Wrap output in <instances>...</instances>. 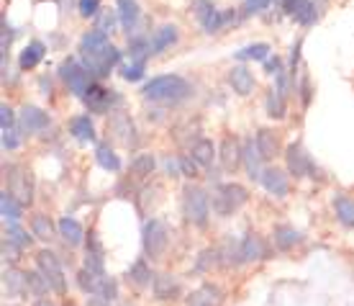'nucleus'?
Here are the masks:
<instances>
[{
    "mask_svg": "<svg viewBox=\"0 0 354 306\" xmlns=\"http://www.w3.org/2000/svg\"><path fill=\"white\" fill-rule=\"evenodd\" d=\"M21 252H24V247H18L16 242H10L8 237H3V260L10 262V265H16V262L21 260Z\"/></svg>",
    "mask_w": 354,
    "mask_h": 306,
    "instance_id": "45",
    "label": "nucleus"
},
{
    "mask_svg": "<svg viewBox=\"0 0 354 306\" xmlns=\"http://www.w3.org/2000/svg\"><path fill=\"white\" fill-rule=\"evenodd\" d=\"M262 162H265V157H262V152H259L257 142H254L252 136L244 139V142H241V165L247 168L249 180H254V183L262 180V172H265Z\"/></svg>",
    "mask_w": 354,
    "mask_h": 306,
    "instance_id": "13",
    "label": "nucleus"
},
{
    "mask_svg": "<svg viewBox=\"0 0 354 306\" xmlns=\"http://www.w3.org/2000/svg\"><path fill=\"white\" fill-rule=\"evenodd\" d=\"M77 8H80L82 18H95L100 13V0H80Z\"/></svg>",
    "mask_w": 354,
    "mask_h": 306,
    "instance_id": "49",
    "label": "nucleus"
},
{
    "mask_svg": "<svg viewBox=\"0 0 354 306\" xmlns=\"http://www.w3.org/2000/svg\"><path fill=\"white\" fill-rule=\"evenodd\" d=\"M3 296L21 298L26 296V270H18L16 265H8L3 270Z\"/></svg>",
    "mask_w": 354,
    "mask_h": 306,
    "instance_id": "17",
    "label": "nucleus"
},
{
    "mask_svg": "<svg viewBox=\"0 0 354 306\" xmlns=\"http://www.w3.org/2000/svg\"><path fill=\"white\" fill-rule=\"evenodd\" d=\"M108 134L113 136L118 144H124V147H136V144H139L136 124H133V118L129 116V114H124V111H111Z\"/></svg>",
    "mask_w": 354,
    "mask_h": 306,
    "instance_id": "9",
    "label": "nucleus"
},
{
    "mask_svg": "<svg viewBox=\"0 0 354 306\" xmlns=\"http://www.w3.org/2000/svg\"><path fill=\"white\" fill-rule=\"evenodd\" d=\"M334 211H337V219L346 229H352L354 226V201L346 196H337L334 198Z\"/></svg>",
    "mask_w": 354,
    "mask_h": 306,
    "instance_id": "41",
    "label": "nucleus"
},
{
    "mask_svg": "<svg viewBox=\"0 0 354 306\" xmlns=\"http://www.w3.org/2000/svg\"><path fill=\"white\" fill-rule=\"evenodd\" d=\"M97 296H103L106 298V301H111V304H113L115 298H118V280L115 278H103V283H100V294H97Z\"/></svg>",
    "mask_w": 354,
    "mask_h": 306,
    "instance_id": "46",
    "label": "nucleus"
},
{
    "mask_svg": "<svg viewBox=\"0 0 354 306\" xmlns=\"http://www.w3.org/2000/svg\"><path fill=\"white\" fill-rule=\"evenodd\" d=\"M198 162H195L193 154H180V170H183V175H185L187 180H195L201 172H198Z\"/></svg>",
    "mask_w": 354,
    "mask_h": 306,
    "instance_id": "44",
    "label": "nucleus"
},
{
    "mask_svg": "<svg viewBox=\"0 0 354 306\" xmlns=\"http://www.w3.org/2000/svg\"><path fill=\"white\" fill-rule=\"evenodd\" d=\"M115 16H118V10H100V13H97V28H100V31H106V34H111V31H113V26H115Z\"/></svg>",
    "mask_w": 354,
    "mask_h": 306,
    "instance_id": "48",
    "label": "nucleus"
},
{
    "mask_svg": "<svg viewBox=\"0 0 354 306\" xmlns=\"http://www.w3.org/2000/svg\"><path fill=\"white\" fill-rule=\"evenodd\" d=\"M52 124V116L41 111V108L36 106H24L21 108V116H18V126H21V132H26V134H41L46 132Z\"/></svg>",
    "mask_w": 354,
    "mask_h": 306,
    "instance_id": "12",
    "label": "nucleus"
},
{
    "mask_svg": "<svg viewBox=\"0 0 354 306\" xmlns=\"http://www.w3.org/2000/svg\"><path fill=\"white\" fill-rule=\"evenodd\" d=\"M229 85H231V90H234L236 96H241V98H244V96H252V90H254V85H257V82H254V75H252L244 64H236V67L229 72Z\"/></svg>",
    "mask_w": 354,
    "mask_h": 306,
    "instance_id": "25",
    "label": "nucleus"
},
{
    "mask_svg": "<svg viewBox=\"0 0 354 306\" xmlns=\"http://www.w3.org/2000/svg\"><path fill=\"white\" fill-rule=\"evenodd\" d=\"M144 98L154 100V103H165V106H177L193 96V85L180 78V75H160V78H151L144 85Z\"/></svg>",
    "mask_w": 354,
    "mask_h": 306,
    "instance_id": "1",
    "label": "nucleus"
},
{
    "mask_svg": "<svg viewBox=\"0 0 354 306\" xmlns=\"http://www.w3.org/2000/svg\"><path fill=\"white\" fill-rule=\"evenodd\" d=\"M183 216H185V222L195 226H203L208 222V216H211V196H208V190H203L201 186H185L183 190Z\"/></svg>",
    "mask_w": 354,
    "mask_h": 306,
    "instance_id": "3",
    "label": "nucleus"
},
{
    "mask_svg": "<svg viewBox=\"0 0 354 306\" xmlns=\"http://www.w3.org/2000/svg\"><path fill=\"white\" fill-rule=\"evenodd\" d=\"M265 108H267V116L270 118H285V114H288V106H285V96L280 93V90H270V96H267L265 100Z\"/></svg>",
    "mask_w": 354,
    "mask_h": 306,
    "instance_id": "42",
    "label": "nucleus"
},
{
    "mask_svg": "<svg viewBox=\"0 0 354 306\" xmlns=\"http://www.w3.org/2000/svg\"><path fill=\"white\" fill-rule=\"evenodd\" d=\"M44 54H46V46L34 39V42H28V44L24 46V52L18 54V67H21L24 72L34 70L36 64L44 60Z\"/></svg>",
    "mask_w": 354,
    "mask_h": 306,
    "instance_id": "28",
    "label": "nucleus"
},
{
    "mask_svg": "<svg viewBox=\"0 0 354 306\" xmlns=\"http://www.w3.org/2000/svg\"><path fill=\"white\" fill-rule=\"evenodd\" d=\"M303 3H306V0H283V10L285 13H288V16H298V13H301V8H303Z\"/></svg>",
    "mask_w": 354,
    "mask_h": 306,
    "instance_id": "55",
    "label": "nucleus"
},
{
    "mask_svg": "<svg viewBox=\"0 0 354 306\" xmlns=\"http://www.w3.org/2000/svg\"><path fill=\"white\" fill-rule=\"evenodd\" d=\"M254 142H257L259 152L265 160H274V157H280L283 154V142H280V134L272 132V129H259L257 136H254Z\"/></svg>",
    "mask_w": 354,
    "mask_h": 306,
    "instance_id": "22",
    "label": "nucleus"
},
{
    "mask_svg": "<svg viewBox=\"0 0 354 306\" xmlns=\"http://www.w3.org/2000/svg\"><path fill=\"white\" fill-rule=\"evenodd\" d=\"M195 157V162L201 165V168H213V160L218 157V150L213 147L211 139H198V142L193 144V152H190Z\"/></svg>",
    "mask_w": 354,
    "mask_h": 306,
    "instance_id": "34",
    "label": "nucleus"
},
{
    "mask_svg": "<svg viewBox=\"0 0 354 306\" xmlns=\"http://www.w3.org/2000/svg\"><path fill=\"white\" fill-rule=\"evenodd\" d=\"M0 216H3L6 224L8 222H18L24 216V204L8 188H3V193H0Z\"/></svg>",
    "mask_w": 354,
    "mask_h": 306,
    "instance_id": "29",
    "label": "nucleus"
},
{
    "mask_svg": "<svg viewBox=\"0 0 354 306\" xmlns=\"http://www.w3.org/2000/svg\"><path fill=\"white\" fill-rule=\"evenodd\" d=\"M303 242V234L295 229V226H290V224H277L272 229V244L277 247V250H283V252H288V250H292L295 244H301Z\"/></svg>",
    "mask_w": 354,
    "mask_h": 306,
    "instance_id": "26",
    "label": "nucleus"
},
{
    "mask_svg": "<svg viewBox=\"0 0 354 306\" xmlns=\"http://www.w3.org/2000/svg\"><path fill=\"white\" fill-rule=\"evenodd\" d=\"M165 170L172 175V178H177V175H183V170H180V157L177 160H172V157H167L165 160Z\"/></svg>",
    "mask_w": 354,
    "mask_h": 306,
    "instance_id": "56",
    "label": "nucleus"
},
{
    "mask_svg": "<svg viewBox=\"0 0 354 306\" xmlns=\"http://www.w3.org/2000/svg\"><path fill=\"white\" fill-rule=\"evenodd\" d=\"M6 178H8V190L24 204L31 206L34 204V178L26 168L21 165H6Z\"/></svg>",
    "mask_w": 354,
    "mask_h": 306,
    "instance_id": "8",
    "label": "nucleus"
},
{
    "mask_svg": "<svg viewBox=\"0 0 354 306\" xmlns=\"http://www.w3.org/2000/svg\"><path fill=\"white\" fill-rule=\"evenodd\" d=\"M59 78L67 82L70 93H75L77 98H82V96L88 93L90 85L95 82V75H93L82 62L72 60V57H67V60L62 62V67H59Z\"/></svg>",
    "mask_w": 354,
    "mask_h": 306,
    "instance_id": "6",
    "label": "nucleus"
},
{
    "mask_svg": "<svg viewBox=\"0 0 354 306\" xmlns=\"http://www.w3.org/2000/svg\"><path fill=\"white\" fill-rule=\"evenodd\" d=\"M249 201V190L241 183H221L211 198V208L216 216H234Z\"/></svg>",
    "mask_w": 354,
    "mask_h": 306,
    "instance_id": "2",
    "label": "nucleus"
},
{
    "mask_svg": "<svg viewBox=\"0 0 354 306\" xmlns=\"http://www.w3.org/2000/svg\"><path fill=\"white\" fill-rule=\"evenodd\" d=\"M31 234H34L39 242H52L54 237H59V226L54 224L49 214L36 211V214L31 216Z\"/></svg>",
    "mask_w": 354,
    "mask_h": 306,
    "instance_id": "23",
    "label": "nucleus"
},
{
    "mask_svg": "<svg viewBox=\"0 0 354 306\" xmlns=\"http://www.w3.org/2000/svg\"><path fill=\"white\" fill-rule=\"evenodd\" d=\"M223 304V291L213 283H203L195 288L193 294L185 298V306H221Z\"/></svg>",
    "mask_w": 354,
    "mask_h": 306,
    "instance_id": "21",
    "label": "nucleus"
},
{
    "mask_svg": "<svg viewBox=\"0 0 354 306\" xmlns=\"http://www.w3.org/2000/svg\"><path fill=\"white\" fill-rule=\"evenodd\" d=\"M126 283L133 288H147L154 283V276H151V268L147 258H136L131 262V268L126 270Z\"/></svg>",
    "mask_w": 354,
    "mask_h": 306,
    "instance_id": "24",
    "label": "nucleus"
},
{
    "mask_svg": "<svg viewBox=\"0 0 354 306\" xmlns=\"http://www.w3.org/2000/svg\"><path fill=\"white\" fill-rule=\"evenodd\" d=\"M31 306H54V301H52V298L44 296V298H36V301Z\"/></svg>",
    "mask_w": 354,
    "mask_h": 306,
    "instance_id": "59",
    "label": "nucleus"
},
{
    "mask_svg": "<svg viewBox=\"0 0 354 306\" xmlns=\"http://www.w3.org/2000/svg\"><path fill=\"white\" fill-rule=\"evenodd\" d=\"M154 168H157V157H154L151 152H139L131 160V172L136 175V178H147V175H151Z\"/></svg>",
    "mask_w": 354,
    "mask_h": 306,
    "instance_id": "39",
    "label": "nucleus"
},
{
    "mask_svg": "<svg viewBox=\"0 0 354 306\" xmlns=\"http://www.w3.org/2000/svg\"><path fill=\"white\" fill-rule=\"evenodd\" d=\"M6 306H16V304H6Z\"/></svg>",
    "mask_w": 354,
    "mask_h": 306,
    "instance_id": "60",
    "label": "nucleus"
},
{
    "mask_svg": "<svg viewBox=\"0 0 354 306\" xmlns=\"http://www.w3.org/2000/svg\"><path fill=\"white\" fill-rule=\"evenodd\" d=\"M295 21H298L301 26H310V24L316 21V3L306 0V3H303V8H301V13L295 16Z\"/></svg>",
    "mask_w": 354,
    "mask_h": 306,
    "instance_id": "47",
    "label": "nucleus"
},
{
    "mask_svg": "<svg viewBox=\"0 0 354 306\" xmlns=\"http://www.w3.org/2000/svg\"><path fill=\"white\" fill-rule=\"evenodd\" d=\"M95 162L103 168L106 172H118L121 170V157L111 150V144H97L95 147Z\"/></svg>",
    "mask_w": 354,
    "mask_h": 306,
    "instance_id": "35",
    "label": "nucleus"
},
{
    "mask_svg": "<svg viewBox=\"0 0 354 306\" xmlns=\"http://www.w3.org/2000/svg\"><path fill=\"white\" fill-rule=\"evenodd\" d=\"M21 147V139H18V132L10 126V129H3V150H8V152H13V150H18Z\"/></svg>",
    "mask_w": 354,
    "mask_h": 306,
    "instance_id": "50",
    "label": "nucleus"
},
{
    "mask_svg": "<svg viewBox=\"0 0 354 306\" xmlns=\"http://www.w3.org/2000/svg\"><path fill=\"white\" fill-rule=\"evenodd\" d=\"M298 93H301L303 108H308V106H310V98H313V90H310V78H308V75H303V78H301V85H298Z\"/></svg>",
    "mask_w": 354,
    "mask_h": 306,
    "instance_id": "52",
    "label": "nucleus"
},
{
    "mask_svg": "<svg viewBox=\"0 0 354 306\" xmlns=\"http://www.w3.org/2000/svg\"><path fill=\"white\" fill-rule=\"evenodd\" d=\"M64 306H75V304H64Z\"/></svg>",
    "mask_w": 354,
    "mask_h": 306,
    "instance_id": "61",
    "label": "nucleus"
},
{
    "mask_svg": "<svg viewBox=\"0 0 354 306\" xmlns=\"http://www.w3.org/2000/svg\"><path fill=\"white\" fill-rule=\"evenodd\" d=\"M241 252H244V262H262L270 258V247H267L265 237L257 232H247L241 240Z\"/></svg>",
    "mask_w": 354,
    "mask_h": 306,
    "instance_id": "19",
    "label": "nucleus"
},
{
    "mask_svg": "<svg viewBox=\"0 0 354 306\" xmlns=\"http://www.w3.org/2000/svg\"><path fill=\"white\" fill-rule=\"evenodd\" d=\"M151 294H154L157 301H177L183 296V283H180V278L169 276V273H160V276H154Z\"/></svg>",
    "mask_w": 354,
    "mask_h": 306,
    "instance_id": "15",
    "label": "nucleus"
},
{
    "mask_svg": "<svg viewBox=\"0 0 354 306\" xmlns=\"http://www.w3.org/2000/svg\"><path fill=\"white\" fill-rule=\"evenodd\" d=\"M70 134L82 139V142H93L95 139V126H93V118L88 114H80L70 121Z\"/></svg>",
    "mask_w": 354,
    "mask_h": 306,
    "instance_id": "36",
    "label": "nucleus"
},
{
    "mask_svg": "<svg viewBox=\"0 0 354 306\" xmlns=\"http://www.w3.org/2000/svg\"><path fill=\"white\" fill-rule=\"evenodd\" d=\"M82 268H88L95 276H106V247L95 229L85 237V265Z\"/></svg>",
    "mask_w": 354,
    "mask_h": 306,
    "instance_id": "11",
    "label": "nucleus"
},
{
    "mask_svg": "<svg viewBox=\"0 0 354 306\" xmlns=\"http://www.w3.org/2000/svg\"><path fill=\"white\" fill-rule=\"evenodd\" d=\"M218 162L226 172H236V168L241 165V144L236 142V136L226 134L221 139L218 147Z\"/></svg>",
    "mask_w": 354,
    "mask_h": 306,
    "instance_id": "18",
    "label": "nucleus"
},
{
    "mask_svg": "<svg viewBox=\"0 0 354 306\" xmlns=\"http://www.w3.org/2000/svg\"><path fill=\"white\" fill-rule=\"evenodd\" d=\"M3 237H8L10 242H16L18 247H24V250H26V247H31V244H34V234H28L26 229H24V226L18 224V222H10V224H6V232H3Z\"/></svg>",
    "mask_w": 354,
    "mask_h": 306,
    "instance_id": "40",
    "label": "nucleus"
},
{
    "mask_svg": "<svg viewBox=\"0 0 354 306\" xmlns=\"http://www.w3.org/2000/svg\"><path fill=\"white\" fill-rule=\"evenodd\" d=\"M218 252H221V265H223V268H239V265H244L241 240H234V237H229Z\"/></svg>",
    "mask_w": 354,
    "mask_h": 306,
    "instance_id": "30",
    "label": "nucleus"
},
{
    "mask_svg": "<svg viewBox=\"0 0 354 306\" xmlns=\"http://www.w3.org/2000/svg\"><path fill=\"white\" fill-rule=\"evenodd\" d=\"M36 268L44 273V278L52 283V291L64 296L67 294V278H64V270L59 258L52 250H39L36 252Z\"/></svg>",
    "mask_w": 354,
    "mask_h": 306,
    "instance_id": "7",
    "label": "nucleus"
},
{
    "mask_svg": "<svg viewBox=\"0 0 354 306\" xmlns=\"http://www.w3.org/2000/svg\"><path fill=\"white\" fill-rule=\"evenodd\" d=\"M57 226H59V237H62L64 244H70V247H80V244H85V226L75 219V216H62L59 222H57Z\"/></svg>",
    "mask_w": 354,
    "mask_h": 306,
    "instance_id": "20",
    "label": "nucleus"
},
{
    "mask_svg": "<svg viewBox=\"0 0 354 306\" xmlns=\"http://www.w3.org/2000/svg\"><path fill=\"white\" fill-rule=\"evenodd\" d=\"M213 8H216V6H213V0H193V13H195L198 21H203Z\"/></svg>",
    "mask_w": 354,
    "mask_h": 306,
    "instance_id": "51",
    "label": "nucleus"
},
{
    "mask_svg": "<svg viewBox=\"0 0 354 306\" xmlns=\"http://www.w3.org/2000/svg\"><path fill=\"white\" fill-rule=\"evenodd\" d=\"M177 26H172V24H167V26H160L157 31H154V36H151V54H162L165 49H169V46L177 42Z\"/></svg>",
    "mask_w": 354,
    "mask_h": 306,
    "instance_id": "33",
    "label": "nucleus"
},
{
    "mask_svg": "<svg viewBox=\"0 0 354 306\" xmlns=\"http://www.w3.org/2000/svg\"><path fill=\"white\" fill-rule=\"evenodd\" d=\"M82 103L88 106L90 114H100V116H106V114H111V108L121 103V96H118L115 90L103 88L100 82H93V85L88 88V93L82 96Z\"/></svg>",
    "mask_w": 354,
    "mask_h": 306,
    "instance_id": "10",
    "label": "nucleus"
},
{
    "mask_svg": "<svg viewBox=\"0 0 354 306\" xmlns=\"http://www.w3.org/2000/svg\"><path fill=\"white\" fill-rule=\"evenodd\" d=\"M280 70H283V62H280V57H274V60H267V72H270V75H277Z\"/></svg>",
    "mask_w": 354,
    "mask_h": 306,
    "instance_id": "57",
    "label": "nucleus"
},
{
    "mask_svg": "<svg viewBox=\"0 0 354 306\" xmlns=\"http://www.w3.org/2000/svg\"><path fill=\"white\" fill-rule=\"evenodd\" d=\"M118 6V18H121V26L129 36L136 31V24L142 18V10H139V3L136 0H115Z\"/></svg>",
    "mask_w": 354,
    "mask_h": 306,
    "instance_id": "27",
    "label": "nucleus"
},
{
    "mask_svg": "<svg viewBox=\"0 0 354 306\" xmlns=\"http://www.w3.org/2000/svg\"><path fill=\"white\" fill-rule=\"evenodd\" d=\"M85 306H111V301H106L103 296H90Z\"/></svg>",
    "mask_w": 354,
    "mask_h": 306,
    "instance_id": "58",
    "label": "nucleus"
},
{
    "mask_svg": "<svg viewBox=\"0 0 354 306\" xmlns=\"http://www.w3.org/2000/svg\"><path fill=\"white\" fill-rule=\"evenodd\" d=\"M167 244H169V232H167V226H165V222L157 219V216L147 219L144 226H142L144 255H147L151 262L162 260V258H165V252H167Z\"/></svg>",
    "mask_w": 354,
    "mask_h": 306,
    "instance_id": "4",
    "label": "nucleus"
},
{
    "mask_svg": "<svg viewBox=\"0 0 354 306\" xmlns=\"http://www.w3.org/2000/svg\"><path fill=\"white\" fill-rule=\"evenodd\" d=\"M49 291H52V283L44 278L41 270H26V294H31L34 298H44L49 296Z\"/></svg>",
    "mask_w": 354,
    "mask_h": 306,
    "instance_id": "32",
    "label": "nucleus"
},
{
    "mask_svg": "<svg viewBox=\"0 0 354 306\" xmlns=\"http://www.w3.org/2000/svg\"><path fill=\"white\" fill-rule=\"evenodd\" d=\"M259 183H262L267 193L274 198H285L290 193V172L280 170V168H265Z\"/></svg>",
    "mask_w": 354,
    "mask_h": 306,
    "instance_id": "14",
    "label": "nucleus"
},
{
    "mask_svg": "<svg viewBox=\"0 0 354 306\" xmlns=\"http://www.w3.org/2000/svg\"><path fill=\"white\" fill-rule=\"evenodd\" d=\"M285 165H288V172H290L295 180H301V178L321 180L319 165L310 160V154L306 152V147H303L301 142L288 144V150H285Z\"/></svg>",
    "mask_w": 354,
    "mask_h": 306,
    "instance_id": "5",
    "label": "nucleus"
},
{
    "mask_svg": "<svg viewBox=\"0 0 354 306\" xmlns=\"http://www.w3.org/2000/svg\"><path fill=\"white\" fill-rule=\"evenodd\" d=\"M270 54H272V46L267 44V42H257V44H249L244 49L234 54L239 62H267L270 60Z\"/></svg>",
    "mask_w": 354,
    "mask_h": 306,
    "instance_id": "31",
    "label": "nucleus"
},
{
    "mask_svg": "<svg viewBox=\"0 0 354 306\" xmlns=\"http://www.w3.org/2000/svg\"><path fill=\"white\" fill-rule=\"evenodd\" d=\"M144 72H147V62H136V60H131L129 64H121V78L129 82L144 80Z\"/></svg>",
    "mask_w": 354,
    "mask_h": 306,
    "instance_id": "43",
    "label": "nucleus"
},
{
    "mask_svg": "<svg viewBox=\"0 0 354 306\" xmlns=\"http://www.w3.org/2000/svg\"><path fill=\"white\" fill-rule=\"evenodd\" d=\"M103 278H106V276H95V273H90L88 268L77 270V276H75L77 288H80L82 294H88V296H97V294H100V283H103Z\"/></svg>",
    "mask_w": 354,
    "mask_h": 306,
    "instance_id": "37",
    "label": "nucleus"
},
{
    "mask_svg": "<svg viewBox=\"0 0 354 306\" xmlns=\"http://www.w3.org/2000/svg\"><path fill=\"white\" fill-rule=\"evenodd\" d=\"M13 124H16V116H13V111L8 108V103H3V106H0V126H3V129H10Z\"/></svg>",
    "mask_w": 354,
    "mask_h": 306,
    "instance_id": "54",
    "label": "nucleus"
},
{
    "mask_svg": "<svg viewBox=\"0 0 354 306\" xmlns=\"http://www.w3.org/2000/svg\"><path fill=\"white\" fill-rule=\"evenodd\" d=\"M108 46H111V39H108L106 31L93 28V31H88V34L80 39V52H82L80 60H97Z\"/></svg>",
    "mask_w": 354,
    "mask_h": 306,
    "instance_id": "16",
    "label": "nucleus"
},
{
    "mask_svg": "<svg viewBox=\"0 0 354 306\" xmlns=\"http://www.w3.org/2000/svg\"><path fill=\"white\" fill-rule=\"evenodd\" d=\"M221 265V252L216 250V247H208L198 255V260H195V273H213V270Z\"/></svg>",
    "mask_w": 354,
    "mask_h": 306,
    "instance_id": "38",
    "label": "nucleus"
},
{
    "mask_svg": "<svg viewBox=\"0 0 354 306\" xmlns=\"http://www.w3.org/2000/svg\"><path fill=\"white\" fill-rule=\"evenodd\" d=\"M270 3H272V0H247V3H244V10H241V16H254V13H259V10H265Z\"/></svg>",
    "mask_w": 354,
    "mask_h": 306,
    "instance_id": "53",
    "label": "nucleus"
}]
</instances>
